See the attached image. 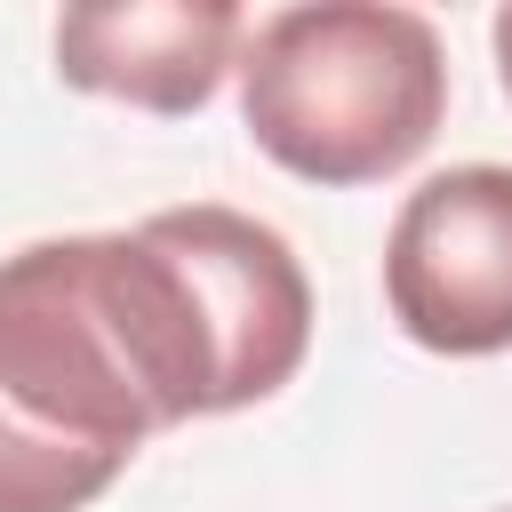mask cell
I'll use <instances>...</instances> for the list:
<instances>
[{
    "instance_id": "6da1fadb",
    "label": "cell",
    "mask_w": 512,
    "mask_h": 512,
    "mask_svg": "<svg viewBox=\"0 0 512 512\" xmlns=\"http://www.w3.org/2000/svg\"><path fill=\"white\" fill-rule=\"evenodd\" d=\"M96 280L160 432L272 400L312 352V280L240 208L192 200L136 232H96Z\"/></svg>"
},
{
    "instance_id": "7a4b0ae2",
    "label": "cell",
    "mask_w": 512,
    "mask_h": 512,
    "mask_svg": "<svg viewBox=\"0 0 512 512\" xmlns=\"http://www.w3.org/2000/svg\"><path fill=\"white\" fill-rule=\"evenodd\" d=\"M152 432L96 232L0 256V512H88Z\"/></svg>"
},
{
    "instance_id": "3957f363",
    "label": "cell",
    "mask_w": 512,
    "mask_h": 512,
    "mask_svg": "<svg viewBox=\"0 0 512 512\" xmlns=\"http://www.w3.org/2000/svg\"><path fill=\"white\" fill-rule=\"evenodd\" d=\"M448 112L432 16L392 0L280 8L240 40V120L264 160L304 184L400 176Z\"/></svg>"
},
{
    "instance_id": "277c9868",
    "label": "cell",
    "mask_w": 512,
    "mask_h": 512,
    "mask_svg": "<svg viewBox=\"0 0 512 512\" xmlns=\"http://www.w3.org/2000/svg\"><path fill=\"white\" fill-rule=\"evenodd\" d=\"M384 304L424 352H512V168L464 160L400 200L384 240Z\"/></svg>"
},
{
    "instance_id": "5b68a950",
    "label": "cell",
    "mask_w": 512,
    "mask_h": 512,
    "mask_svg": "<svg viewBox=\"0 0 512 512\" xmlns=\"http://www.w3.org/2000/svg\"><path fill=\"white\" fill-rule=\"evenodd\" d=\"M240 8L232 0H112L56 16V80L88 96H120L144 112H200L224 72H240Z\"/></svg>"
},
{
    "instance_id": "8992f818",
    "label": "cell",
    "mask_w": 512,
    "mask_h": 512,
    "mask_svg": "<svg viewBox=\"0 0 512 512\" xmlns=\"http://www.w3.org/2000/svg\"><path fill=\"white\" fill-rule=\"evenodd\" d=\"M488 40H496V72H504V96H512V8H496Z\"/></svg>"
}]
</instances>
